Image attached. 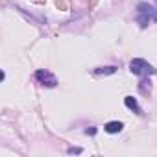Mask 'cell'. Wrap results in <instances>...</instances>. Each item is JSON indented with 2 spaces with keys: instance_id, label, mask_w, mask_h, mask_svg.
<instances>
[{
  "instance_id": "6da1fadb",
  "label": "cell",
  "mask_w": 157,
  "mask_h": 157,
  "mask_svg": "<svg viewBox=\"0 0 157 157\" xmlns=\"http://www.w3.org/2000/svg\"><path fill=\"white\" fill-rule=\"evenodd\" d=\"M137 21L142 28H146L150 24V21H157V10L151 6V4H139L137 6Z\"/></svg>"
},
{
  "instance_id": "7a4b0ae2",
  "label": "cell",
  "mask_w": 157,
  "mask_h": 157,
  "mask_svg": "<svg viewBox=\"0 0 157 157\" xmlns=\"http://www.w3.org/2000/svg\"><path fill=\"white\" fill-rule=\"evenodd\" d=\"M129 70H131L135 76H150V74L155 72V68H153L146 59H140V57H137V59H133V61L129 63Z\"/></svg>"
},
{
  "instance_id": "3957f363",
  "label": "cell",
  "mask_w": 157,
  "mask_h": 157,
  "mask_svg": "<svg viewBox=\"0 0 157 157\" xmlns=\"http://www.w3.org/2000/svg\"><path fill=\"white\" fill-rule=\"evenodd\" d=\"M35 78H37L43 85H46V87H56V85H57L56 76H54L52 72H48V70H37V72H35Z\"/></svg>"
},
{
  "instance_id": "277c9868",
  "label": "cell",
  "mask_w": 157,
  "mask_h": 157,
  "mask_svg": "<svg viewBox=\"0 0 157 157\" xmlns=\"http://www.w3.org/2000/svg\"><path fill=\"white\" fill-rule=\"evenodd\" d=\"M122 128H124L122 122H107V124L104 126V129H105L107 133H120Z\"/></svg>"
},
{
  "instance_id": "5b68a950",
  "label": "cell",
  "mask_w": 157,
  "mask_h": 157,
  "mask_svg": "<svg viewBox=\"0 0 157 157\" xmlns=\"http://www.w3.org/2000/svg\"><path fill=\"white\" fill-rule=\"evenodd\" d=\"M126 105H128V109H131V111H135V113H139L140 115V107H139V104H137V100L133 98V96H126Z\"/></svg>"
},
{
  "instance_id": "8992f818",
  "label": "cell",
  "mask_w": 157,
  "mask_h": 157,
  "mask_svg": "<svg viewBox=\"0 0 157 157\" xmlns=\"http://www.w3.org/2000/svg\"><path fill=\"white\" fill-rule=\"evenodd\" d=\"M115 70H117L115 67H100V68L94 70V74H98V76H102V74L107 76V74H115Z\"/></svg>"
},
{
  "instance_id": "52a82bcc",
  "label": "cell",
  "mask_w": 157,
  "mask_h": 157,
  "mask_svg": "<svg viewBox=\"0 0 157 157\" xmlns=\"http://www.w3.org/2000/svg\"><path fill=\"white\" fill-rule=\"evenodd\" d=\"M80 151H82L80 148H76V150H74V148H70V150H68V153H80Z\"/></svg>"
}]
</instances>
